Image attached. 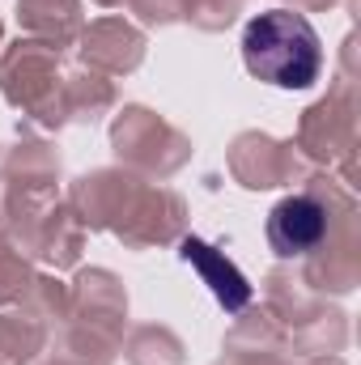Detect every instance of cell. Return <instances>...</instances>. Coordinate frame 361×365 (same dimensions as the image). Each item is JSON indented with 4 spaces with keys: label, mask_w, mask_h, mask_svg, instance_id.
I'll return each mask as SVG.
<instances>
[{
    "label": "cell",
    "mask_w": 361,
    "mask_h": 365,
    "mask_svg": "<svg viewBox=\"0 0 361 365\" xmlns=\"http://www.w3.org/2000/svg\"><path fill=\"white\" fill-rule=\"evenodd\" d=\"M243 60L260 81H268L276 90H306L319 81L323 43L306 17H298L289 9H268L247 21Z\"/></svg>",
    "instance_id": "1"
},
{
    "label": "cell",
    "mask_w": 361,
    "mask_h": 365,
    "mask_svg": "<svg viewBox=\"0 0 361 365\" xmlns=\"http://www.w3.org/2000/svg\"><path fill=\"white\" fill-rule=\"evenodd\" d=\"M327 234V208L315 195H289L272 208L268 217V242L276 255H306L323 242Z\"/></svg>",
    "instance_id": "2"
},
{
    "label": "cell",
    "mask_w": 361,
    "mask_h": 365,
    "mask_svg": "<svg viewBox=\"0 0 361 365\" xmlns=\"http://www.w3.org/2000/svg\"><path fill=\"white\" fill-rule=\"evenodd\" d=\"M183 259L187 264H195V272L204 276L208 284H213V293H217V302L225 306V310H243L247 306V297H251V289H247V280L234 272V264H225L213 247H204L200 238H183Z\"/></svg>",
    "instance_id": "3"
}]
</instances>
